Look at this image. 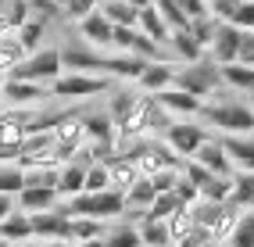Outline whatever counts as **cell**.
<instances>
[{"mask_svg": "<svg viewBox=\"0 0 254 247\" xmlns=\"http://www.w3.org/2000/svg\"><path fill=\"white\" fill-rule=\"evenodd\" d=\"M118 154H126L132 165H136L140 176H158V172H165V169H183V158H179L161 136H140V140L126 143Z\"/></svg>", "mask_w": 254, "mask_h": 247, "instance_id": "6da1fadb", "label": "cell"}, {"mask_svg": "<svg viewBox=\"0 0 254 247\" xmlns=\"http://www.w3.org/2000/svg\"><path fill=\"white\" fill-rule=\"evenodd\" d=\"M197 119L211 129H218V133H236V136L254 133V108L240 104V101H204Z\"/></svg>", "mask_w": 254, "mask_h": 247, "instance_id": "7a4b0ae2", "label": "cell"}, {"mask_svg": "<svg viewBox=\"0 0 254 247\" xmlns=\"http://www.w3.org/2000/svg\"><path fill=\"white\" fill-rule=\"evenodd\" d=\"M64 215H90L100 222H111V219H122L126 215V193L118 190H100V193H75L68 201H61Z\"/></svg>", "mask_w": 254, "mask_h": 247, "instance_id": "3957f363", "label": "cell"}, {"mask_svg": "<svg viewBox=\"0 0 254 247\" xmlns=\"http://www.w3.org/2000/svg\"><path fill=\"white\" fill-rule=\"evenodd\" d=\"M172 86L186 90L190 97H197V101H208V97H215L218 86H222V68H218L211 58H200L193 64H186V68H176Z\"/></svg>", "mask_w": 254, "mask_h": 247, "instance_id": "277c9868", "label": "cell"}, {"mask_svg": "<svg viewBox=\"0 0 254 247\" xmlns=\"http://www.w3.org/2000/svg\"><path fill=\"white\" fill-rule=\"evenodd\" d=\"M64 72L61 64V51L58 47H40V51H32L22 58L18 68H11V79H25V82H40V86L50 90V82Z\"/></svg>", "mask_w": 254, "mask_h": 247, "instance_id": "5b68a950", "label": "cell"}, {"mask_svg": "<svg viewBox=\"0 0 254 247\" xmlns=\"http://www.w3.org/2000/svg\"><path fill=\"white\" fill-rule=\"evenodd\" d=\"M111 79L108 75H90V72H61L50 82V97H61V101H90L97 93H108Z\"/></svg>", "mask_w": 254, "mask_h": 247, "instance_id": "8992f818", "label": "cell"}, {"mask_svg": "<svg viewBox=\"0 0 254 247\" xmlns=\"http://www.w3.org/2000/svg\"><path fill=\"white\" fill-rule=\"evenodd\" d=\"M172 151L183 158V161H190L193 154H197V147L204 143V140H211V133H208V125H200V122H193V119H172L161 133H158Z\"/></svg>", "mask_w": 254, "mask_h": 247, "instance_id": "52a82bcc", "label": "cell"}, {"mask_svg": "<svg viewBox=\"0 0 254 247\" xmlns=\"http://www.w3.org/2000/svg\"><path fill=\"white\" fill-rule=\"evenodd\" d=\"M154 115H158V101H154L150 93H140V97H136V104H132V111L115 125V133H118V151H122L126 143L140 140V136H150Z\"/></svg>", "mask_w": 254, "mask_h": 247, "instance_id": "ba28073f", "label": "cell"}, {"mask_svg": "<svg viewBox=\"0 0 254 247\" xmlns=\"http://www.w3.org/2000/svg\"><path fill=\"white\" fill-rule=\"evenodd\" d=\"M14 165L18 169H61L58 165V143H54V136L50 133H29L25 140H22V147L14 151Z\"/></svg>", "mask_w": 254, "mask_h": 247, "instance_id": "9c48e42d", "label": "cell"}, {"mask_svg": "<svg viewBox=\"0 0 254 247\" xmlns=\"http://www.w3.org/2000/svg\"><path fill=\"white\" fill-rule=\"evenodd\" d=\"M218 147L229 154L236 172H254V133L251 136H236V133H218Z\"/></svg>", "mask_w": 254, "mask_h": 247, "instance_id": "30bf717a", "label": "cell"}, {"mask_svg": "<svg viewBox=\"0 0 254 247\" xmlns=\"http://www.w3.org/2000/svg\"><path fill=\"white\" fill-rule=\"evenodd\" d=\"M154 101H158L161 111L176 115V119H197L200 108H204V101H197V97H190V93L179 90V86H168V90L154 93Z\"/></svg>", "mask_w": 254, "mask_h": 247, "instance_id": "8fae6325", "label": "cell"}, {"mask_svg": "<svg viewBox=\"0 0 254 247\" xmlns=\"http://www.w3.org/2000/svg\"><path fill=\"white\" fill-rule=\"evenodd\" d=\"M43 97H50V90L40 86V82H25V79L4 75V104H11V108H32V104H40Z\"/></svg>", "mask_w": 254, "mask_h": 247, "instance_id": "7c38bea8", "label": "cell"}, {"mask_svg": "<svg viewBox=\"0 0 254 247\" xmlns=\"http://www.w3.org/2000/svg\"><path fill=\"white\" fill-rule=\"evenodd\" d=\"M29 219H32V237L36 240H68V215L61 211V204L50 211H36Z\"/></svg>", "mask_w": 254, "mask_h": 247, "instance_id": "4fadbf2b", "label": "cell"}, {"mask_svg": "<svg viewBox=\"0 0 254 247\" xmlns=\"http://www.w3.org/2000/svg\"><path fill=\"white\" fill-rule=\"evenodd\" d=\"M240 40H244V29H236L229 22H218V32H215V43L208 47V54L215 64H233L236 61V51H240Z\"/></svg>", "mask_w": 254, "mask_h": 247, "instance_id": "5bb4252c", "label": "cell"}, {"mask_svg": "<svg viewBox=\"0 0 254 247\" xmlns=\"http://www.w3.org/2000/svg\"><path fill=\"white\" fill-rule=\"evenodd\" d=\"M176 82V64L172 61H147V68L140 72V79H136V90L140 93H161V90H168Z\"/></svg>", "mask_w": 254, "mask_h": 247, "instance_id": "9a60e30c", "label": "cell"}, {"mask_svg": "<svg viewBox=\"0 0 254 247\" xmlns=\"http://www.w3.org/2000/svg\"><path fill=\"white\" fill-rule=\"evenodd\" d=\"M50 136H54V143L58 147H75L86 140V125H82V115L79 111H64V115H58L54 119V125H50Z\"/></svg>", "mask_w": 254, "mask_h": 247, "instance_id": "2e32d148", "label": "cell"}, {"mask_svg": "<svg viewBox=\"0 0 254 247\" xmlns=\"http://www.w3.org/2000/svg\"><path fill=\"white\" fill-rule=\"evenodd\" d=\"M75 25H79V36L86 40V47H97V51H111V32H115V25H111L100 11L86 14V18H79Z\"/></svg>", "mask_w": 254, "mask_h": 247, "instance_id": "e0dca14e", "label": "cell"}, {"mask_svg": "<svg viewBox=\"0 0 254 247\" xmlns=\"http://www.w3.org/2000/svg\"><path fill=\"white\" fill-rule=\"evenodd\" d=\"M14 204H18V211H25V215H36V211H50L61 204V197L54 186H22L18 197H14Z\"/></svg>", "mask_w": 254, "mask_h": 247, "instance_id": "ac0fdd59", "label": "cell"}, {"mask_svg": "<svg viewBox=\"0 0 254 247\" xmlns=\"http://www.w3.org/2000/svg\"><path fill=\"white\" fill-rule=\"evenodd\" d=\"M193 161L197 165H204V169L211 172V176H236V169H233V161H229V154L218 147V140L211 136V140H204L197 147V154H193Z\"/></svg>", "mask_w": 254, "mask_h": 247, "instance_id": "d6986e66", "label": "cell"}, {"mask_svg": "<svg viewBox=\"0 0 254 247\" xmlns=\"http://www.w3.org/2000/svg\"><path fill=\"white\" fill-rule=\"evenodd\" d=\"M82 125H86V140L111 143L118 151V133H115V122H111L108 111H86V115H82Z\"/></svg>", "mask_w": 254, "mask_h": 247, "instance_id": "ffe728a7", "label": "cell"}, {"mask_svg": "<svg viewBox=\"0 0 254 247\" xmlns=\"http://www.w3.org/2000/svg\"><path fill=\"white\" fill-rule=\"evenodd\" d=\"M140 179V169L132 165L126 154H115L111 161H108V183H111V190H118V193H126L132 183Z\"/></svg>", "mask_w": 254, "mask_h": 247, "instance_id": "44dd1931", "label": "cell"}, {"mask_svg": "<svg viewBox=\"0 0 254 247\" xmlns=\"http://www.w3.org/2000/svg\"><path fill=\"white\" fill-rule=\"evenodd\" d=\"M136 29L143 32V36H150L154 43H161V47H168V36H172V29H168L165 18L154 11V4L140 7V14H136Z\"/></svg>", "mask_w": 254, "mask_h": 247, "instance_id": "7402d4cb", "label": "cell"}, {"mask_svg": "<svg viewBox=\"0 0 254 247\" xmlns=\"http://www.w3.org/2000/svg\"><path fill=\"white\" fill-rule=\"evenodd\" d=\"M136 233H140V244L143 247H172V237H168V222L165 219L140 215L136 219Z\"/></svg>", "mask_w": 254, "mask_h": 247, "instance_id": "603a6c76", "label": "cell"}, {"mask_svg": "<svg viewBox=\"0 0 254 247\" xmlns=\"http://www.w3.org/2000/svg\"><path fill=\"white\" fill-rule=\"evenodd\" d=\"M82 186H86V165H79V161L61 165V172H58V197L61 201L82 193Z\"/></svg>", "mask_w": 254, "mask_h": 247, "instance_id": "cb8c5ba5", "label": "cell"}, {"mask_svg": "<svg viewBox=\"0 0 254 247\" xmlns=\"http://www.w3.org/2000/svg\"><path fill=\"white\" fill-rule=\"evenodd\" d=\"M0 240H7V244H25V240H36L32 237V219L25 215V211L14 208L11 215L0 222Z\"/></svg>", "mask_w": 254, "mask_h": 247, "instance_id": "d4e9b609", "label": "cell"}, {"mask_svg": "<svg viewBox=\"0 0 254 247\" xmlns=\"http://www.w3.org/2000/svg\"><path fill=\"white\" fill-rule=\"evenodd\" d=\"M108 233V222L100 219H90V215H68V240L79 244V240H100Z\"/></svg>", "mask_w": 254, "mask_h": 247, "instance_id": "484cf974", "label": "cell"}, {"mask_svg": "<svg viewBox=\"0 0 254 247\" xmlns=\"http://www.w3.org/2000/svg\"><path fill=\"white\" fill-rule=\"evenodd\" d=\"M168 47L176 51V58H179L183 64H193V61H200V58H204V47H200V43L190 36V29H179V32H172V36H168Z\"/></svg>", "mask_w": 254, "mask_h": 247, "instance_id": "4316f807", "label": "cell"}, {"mask_svg": "<svg viewBox=\"0 0 254 247\" xmlns=\"http://www.w3.org/2000/svg\"><path fill=\"white\" fill-rule=\"evenodd\" d=\"M229 204L240 208V211H254V172H236V176H233Z\"/></svg>", "mask_w": 254, "mask_h": 247, "instance_id": "83f0119b", "label": "cell"}, {"mask_svg": "<svg viewBox=\"0 0 254 247\" xmlns=\"http://www.w3.org/2000/svg\"><path fill=\"white\" fill-rule=\"evenodd\" d=\"M43 32H47V18H36V14H32L22 29H14V40L22 43L25 54H32V51H40V47H43Z\"/></svg>", "mask_w": 254, "mask_h": 247, "instance_id": "f1b7e54d", "label": "cell"}, {"mask_svg": "<svg viewBox=\"0 0 254 247\" xmlns=\"http://www.w3.org/2000/svg\"><path fill=\"white\" fill-rule=\"evenodd\" d=\"M97 11L104 14L111 25H132V29H136V14L140 11L132 7V4H126V0H100Z\"/></svg>", "mask_w": 254, "mask_h": 247, "instance_id": "f546056e", "label": "cell"}, {"mask_svg": "<svg viewBox=\"0 0 254 247\" xmlns=\"http://www.w3.org/2000/svg\"><path fill=\"white\" fill-rule=\"evenodd\" d=\"M154 197H158V193H154V186H150V179H147V176H140L136 183L126 190V211H140V215H143Z\"/></svg>", "mask_w": 254, "mask_h": 247, "instance_id": "4dcf8cb0", "label": "cell"}, {"mask_svg": "<svg viewBox=\"0 0 254 247\" xmlns=\"http://www.w3.org/2000/svg\"><path fill=\"white\" fill-rule=\"evenodd\" d=\"M218 68H222V82H226V86L244 90V93H251V90H254V68H251V64L233 61V64H218Z\"/></svg>", "mask_w": 254, "mask_h": 247, "instance_id": "1f68e13d", "label": "cell"}, {"mask_svg": "<svg viewBox=\"0 0 254 247\" xmlns=\"http://www.w3.org/2000/svg\"><path fill=\"white\" fill-rule=\"evenodd\" d=\"M236 222H240V208H233V204H222V211H218V219H215V226L208 229L211 233V240H229L233 237V229H236Z\"/></svg>", "mask_w": 254, "mask_h": 247, "instance_id": "d6a6232c", "label": "cell"}, {"mask_svg": "<svg viewBox=\"0 0 254 247\" xmlns=\"http://www.w3.org/2000/svg\"><path fill=\"white\" fill-rule=\"evenodd\" d=\"M22 58H25V51H22V43L14 40V32L0 40V75H11V68H18Z\"/></svg>", "mask_w": 254, "mask_h": 247, "instance_id": "836d02e7", "label": "cell"}, {"mask_svg": "<svg viewBox=\"0 0 254 247\" xmlns=\"http://www.w3.org/2000/svg\"><path fill=\"white\" fill-rule=\"evenodd\" d=\"M104 247H143L140 233H136V222H122L104 233Z\"/></svg>", "mask_w": 254, "mask_h": 247, "instance_id": "e575fe53", "label": "cell"}, {"mask_svg": "<svg viewBox=\"0 0 254 247\" xmlns=\"http://www.w3.org/2000/svg\"><path fill=\"white\" fill-rule=\"evenodd\" d=\"M168 237H172V247H179L186 237L193 233V215H190V208H179L176 215H168Z\"/></svg>", "mask_w": 254, "mask_h": 247, "instance_id": "d590c367", "label": "cell"}, {"mask_svg": "<svg viewBox=\"0 0 254 247\" xmlns=\"http://www.w3.org/2000/svg\"><path fill=\"white\" fill-rule=\"evenodd\" d=\"M22 186H25V169H18L14 161H0V193L18 197Z\"/></svg>", "mask_w": 254, "mask_h": 247, "instance_id": "8d00e7d4", "label": "cell"}, {"mask_svg": "<svg viewBox=\"0 0 254 247\" xmlns=\"http://www.w3.org/2000/svg\"><path fill=\"white\" fill-rule=\"evenodd\" d=\"M150 4H154V11L165 18V25L172 29V32H179V29H190V18H186V14L179 11V4H176V0H150Z\"/></svg>", "mask_w": 254, "mask_h": 247, "instance_id": "74e56055", "label": "cell"}, {"mask_svg": "<svg viewBox=\"0 0 254 247\" xmlns=\"http://www.w3.org/2000/svg\"><path fill=\"white\" fill-rule=\"evenodd\" d=\"M136 90H115L111 93V101H108V115H111V122L118 125V122H122L126 119V115L132 111V104H136Z\"/></svg>", "mask_w": 254, "mask_h": 247, "instance_id": "f35d334b", "label": "cell"}, {"mask_svg": "<svg viewBox=\"0 0 254 247\" xmlns=\"http://www.w3.org/2000/svg\"><path fill=\"white\" fill-rule=\"evenodd\" d=\"M229 193H233V176H211L208 183L200 186V197H204V201H218V204H226Z\"/></svg>", "mask_w": 254, "mask_h": 247, "instance_id": "ab89813d", "label": "cell"}, {"mask_svg": "<svg viewBox=\"0 0 254 247\" xmlns=\"http://www.w3.org/2000/svg\"><path fill=\"white\" fill-rule=\"evenodd\" d=\"M226 244L229 247H254V211H240V222H236L233 237Z\"/></svg>", "mask_w": 254, "mask_h": 247, "instance_id": "60d3db41", "label": "cell"}, {"mask_svg": "<svg viewBox=\"0 0 254 247\" xmlns=\"http://www.w3.org/2000/svg\"><path fill=\"white\" fill-rule=\"evenodd\" d=\"M229 204V201H226ZM218 211H222V204L218 201H204L200 197L197 204H190V215H193V226H204V229H211L215 226V219H218Z\"/></svg>", "mask_w": 254, "mask_h": 247, "instance_id": "b9f144b4", "label": "cell"}, {"mask_svg": "<svg viewBox=\"0 0 254 247\" xmlns=\"http://www.w3.org/2000/svg\"><path fill=\"white\" fill-rule=\"evenodd\" d=\"M215 32H218V22L211 18V14H204V18H193L190 22V36L204 47V54H208V47L215 43Z\"/></svg>", "mask_w": 254, "mask_h": 247, "instance_id": "7bdbcfd3", "label": "cell"}, {"mask_svg": "<svg viewBox=\"0 0 254 247\" xmlns=\"http://www.w3.org/2000/svg\"><path fill=\"white\" fill-rule=\"evenodd\" d=\"M183 204H179V197L168 190V193H158L154 201H150V208L143 211V215H150V219H168V215H176Z\"/></svg>", "mask_w": 254, "mask_h": 247, "instance_id": "ee69618b", "label": "cell"}, {"mask_svg": "<svg viewBox=\"0 0 254 247\" xmlns=\"http://www.w3.org/2000/svg\"><path fill=\"white\" fill-rule=\"evenodd\" d=\"M86 193H100V190H111L108 183V161H93L86 169V186H82Z\"/></svg>", "mask_w": 254, "mask_h": 247, "instance_id": "f6af8a7d", "label": "cell"}, {"mask_svg": "<svg viewBox=\"0 0 254 247\" xmlns=\"http://www.w3.org/2000/svg\"><path fill=\"white\" fill-rule=\"evenodd\" d=\"M4 18L11 22V29H22V25L32 18V7H29V0H7V7H4Z\"/></svg>", "mask_w": 254, "mask_h": 247, "instance_id": "bcb514c9", "label": "cell"}, {"mask_svg": "<svg viewBox=\"0 0 254 247\" xmlns=\"http://www.w3.org/2000/svg\"><path fill=\"white\" fill-rule=\"evenodd\" d=\"M172 193L179 197V204H183V208H190V204H197V201H200V190H197V186H193V183H190V179H186L183 172H179V179H176Z\"/></svg>", "mask_w": 254, "mask_h": 247, "instance_id": "7dc6e473", "label": "cell"}, {"mask_svg": "<svg viewBox=\"0 0 254 247\" xmlns=\"http://www.w3.org/2000/svg\"><path fill=\"white\" fill-rule=\"evenodd\" d=\"M132 40H136V29H132V25H115V32H111V51L129 54Z\"/></svg>", "mask_w": 254, "mask_h": 247, "instance_id": "c3c4849f", "label": "cell"}, {"mask_svg": "<svg viewBox=\"0 0 254 247\" xmlns=\"http://www.w3.org/2000/svg\"><path fill=\"white\" fill-rule=\"evenodd\" d=\"M100 7V0H68L64 4V14H68L72 22H79V18H86V14H93Z\"/></svg>", "mask_w": 254, "mask_h": 247, "instance_id": "681fc988", "label": "cell"}, {"mask_svg": "<svg viewBox=\"0 0 254 247\" xmlns=\"http://www.w3.org/2000/svg\"><path fill=\"white\" fill-rule=\"evenodd\" d=\"M179 172H183V169H165V172H158V176H147V179H150V186H154V193H168V190L176 186Z\"/></svg>", "mask_w": 254, "mask_h": 247, "instance_id": "f907efd6", "label": "cell"}, {"mask_svg": "<svg viewBox=\"0 0 254 247\" xmlns=\"http://www.w3.org/2000/svg\"><path fill=\"white\" fill-rule=\"evenodd\" d=\"M236 61L254 68V29H244V40H240V51H236Z\"/></svg>", "mask_w": 254, "mask_h": 247, "instance_id": "816d5d0a", "label": "cell"}, {"mask_svg": "<svg viewBox=\"0 0 254 247\" xmlns=\"http://www.w3.org/2000/svg\"><path fill=\"white\" fill-rule=\"evenodd\" d=\"M176 4H179V11L186 14V18H204V14H211L208 11V0H176Z\"/></svg>", "mask_w": 254, "mask_h": 247, "instance_id": "f5cc1de1", "label": "cell"}, {"mask_svg": "<svg viewBox=\"0 0 254 247\" xmlns=\"http://www.w3.org/2000/svg\"><path fill=\"white\" fill-rule=\"evenodd\" d=\"M14 208H18V204H14V197H11V193H0V222H4Z\"/></svg>", "mask_w": 254, "mask_h": 247, "instance_id": "db71d44e", "label": "cell"}, {"mask_svg": "<svg viewBox=\"0 0 254 247\" xmlns=\"http://www.w3.org/2000/svg\"><path fill=\"white\" fill-rule=\"evenodd\" d=\"M11 32H14V29H11V22L4 18V14H0V40H4V36H11Z\"/></svg>", "mask_w": 254, "mask_h": 247, "instance_id": "11a10c76", "label": "cell"}, {"mask_svg": "<svg viewBox=\"0 0 254 247\" xmlns=\"http://www.w3.org/2000/svg\"><path fill=\"white\" fill-rule=\"evenodd\" d=\"M43 247H75L72 240H43Z\"/></svg>", "mask_w": 254, "mask_h": 247, "instance_id": "9f6ffc18", "label": "cell"}, {"mask_svg": "<svg viewBox=\"0 0 254 247\" xmlns=\"http://www.w3.org/2000/svg\"><path fill=\"white\" fill-rule=\"evenodd\" d=\"M75 247H104V237H100V240H79Z\"/></svg>", "mask_w": 254, "mask_h": 247, "instance_id": "6f0895ef", "label": "cell"}, {"mask_svg": "<svg viewBox=\"0 0 254 247\" xmlns=\"http://www.w3.org/2000/svg\"><path fill=\"white\" fill-rule=\"evenodd\" d=\"M11 247H43V240H25V244H11Z\"/></svg>", "mask_w": 254, "mask_h": 247, "instance_id": "680465c9", "label": "cell"}, {"mask_svg": "<svg viewBox=\"0 0 254 247\" xmlns=\"http://www.w3.org/2000/svg\"><path fill=\"white\" fill-rule=\"evenodd\" d=\"M126 4H132V7L140 11V7H147V4H150V0H126Z\"/></svg>", "mask_w": 254, "mask_h": 247, "instance_id": "91938a15", "label": "cell"}, {"mask_svg": "<svg viewBox=\"0 0 254 247\" xmlns=\"http://www.w3.org/2000/svg\"><path fill=\"white\" fill-rule=\"evenodd\" d=\"M0 108H4V75H0Z\"/></svg>", "mask_w": 254, "mask_h": 247, "instance_id": "94428289", "label": "cell"}, {"mask_svg": "<svg viewBox=\"0 0 254 247\" xmlns=\"http://www.w3.org/2000/svg\"><path fill=\"white\" fill-rule=\"evenodd\" d=\"M54 4H58V7H61V11H64V4H68V0H54Z\"/></svg>", "mask_w": 254, "mask_h": 247, "instance_id": "6125c7cd", "label": "cell"}, {"mask_svg": "<svg viewBox=\"0 0 254 247\" xmlns=\"http://www.w3.org/2000/svg\"><path fill=\"white\" fill-rule=\"evenodd\" d=\"M4 7H7V0H0V14H4Z\"/></svg>", "mask_w": 254, "mask_h": 247, "instance_id": "be15d7a7", "label": "cell"}, {"mask_svg": "<svg viewBox=\"0 0 254 247\" xmlns=\"http://www.w3.org/2000/svg\"><path fill=\"white\" fill-rule=\"evenodd\" d=\"M0 247H11V244H7V240H0Z\"/></svg>", "mask_w": 254, "mask_h": 247, "instance_id": "e7e4bbea", "label": "cell"}, {"mask_svg": "<svg viewBox=\"0 0 254 247\" xmlns=\"http://www.w3.org/2000/svg\"><path fill=\"white\" fill-rule=\"evenodd\" d=\"M251 108H254V90H251Z\"/></svg>", "mask_w": 254, "mask_h": 247, "instance_id": "03108f58", "label": "cell"}, {"mask_svg": "<svg viewBox=\"0 0 254 247\" xmlns=\"http://www.w3.org/2000/svg\"><path fill=\"white\" fill-rule=\"evenodd\" d=\"M29 4H36V0H29Z\"/></svg>", "mask_w": 254, "mask_h": 247, "instance_id": "003e7915", "label": "cell"}]
</instances>
